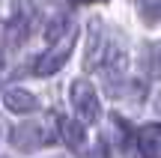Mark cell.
<instances>
[{
    "label": "cell",
    "mask_w": 161,
    "mask_h": 158,
    "mask_svg": "<svg viewBox=\"0 0 161 158\" xmlns=\"http://www.w3.org/2000/svg\"><path fill=\"white\" fill-rule=\"evenodd\" d=\"M72 101H75L78 113L86 123H92V119L98 117V99H96V93H92V87L86 81H78L75 87H72Z\"/></svg>",
    "instance_id": "6da1fadb"
},
{
    "label": "cell",
    "mask_w": 161,
    "mask_h": 158,
    "mask_svg": "<svg viewBox=\"0 0 161 158\" xmlns=\"http://www.w3.org/2000/svg\"><path fill=\"white\" fill-rule=\"evenodd\" d=\"M137 146L143 152V158H161V128L155 123L143 125L137 131Z\"/></svg>",
    "instance_id": "7a4b0ae2"
},
{
    "label": "cell",
    "mask_w": 161,
    "mask_h": 158,
    "mask_svg": "<svg viewBox=\"0 0 161 158\" xmlns=\"http://www.w3.org/2000/svg\"><path fill=\"white\" fill-rule=\"evenodd\" d=\"M3 101H6V107L15 111V113H27V111H33V107H36V99L30 93H24V90H9Z\"/></svg>",
    "instance_id": "3957f363"
},
{
    "label": "cell",
    "mask_w": 161,
    "mask_h": 158,
    "mask_svg": "<svg viewBox=\"0 0 161 158\" xmlns=\"http://www.w3.org/2000/svg\"><path fill=\"white\" fill-rule=\"evenodd\" d=\"M60 134H63V140L69 143L72 149H80V143H84V125L80 123H75V119H63L60 123Z\"/></svg>",
    "instance_id": "277c9868"
},
{
    "label": "cell",
    "mask_w": 161,
    "mask_h": 158,
    "mask_svg": "<svg viewBox=\"0 0 161 158\" xmlns=\"http://www.w3.org/2000/svg\"><path fill=\"white\" fill-rule=\"evenodd\" d=\"M12 140H15L21 149H30L33 143L42 140V131H39V125H21V128L12 134Z\"/></svg>",
    "instance_id": "5b68a950"
}]
</instances>
